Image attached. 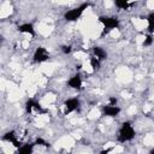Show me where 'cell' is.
<instances>
[{
    "mask_svg": "<svg viewBox=\"0 0 154 154\" xmlns=\"http://www.w3.org/2000/svg\"><path fill=\"white\" fill-rule=\"evenodd\" d=\"M134 135H135V131H134V129L131 128V125L129 124V123L123 124V128H122V130L119 133V140L120 141H123V142L129 141V140H131L134 137Z\"/></svg>",
    "mask_w": 154,
    "mask_h": 154,
    "instance_id": "6da1fadb",
    "label": "cell"
},
{
    "mask_svg": "<svg viewBox=\"0 0 154 154\" xmlns=\"http://www.w3.org/2000/svg\"><path fill=\"white\" fill-rule=\"evenodd\" d=\"M48 59V53L47 51L43 48V47H39L35 52V55H34V60L35 61H39V63H42V61H46Z\"/></svg>",
    "mask_w": 154,
    "mask_h": 154,
    "instance_id": "7a4b0ae2",
    "label": "cell"
},
{
    "mask_svg": "<svg viewBox=\"0 0 154 154\" xmlns=\"http://www.w3.org/2000/svg\"><path fill=\"white\" fill-rule=\"evenodd\" d=\"M119 111H120L119 107H117L114 105H107V106L104 107V112L107 117H114L119 113Z\"/></svg>",
    "mask_w": 154,
    "mask_h": 154,
    "instance_id": "3957f363",
    "label": "cell"
},
{
    "mask_svg": "<svg viewBox=\"0 0 154 154\" xmlns=\"http://www.w3.org/2000/svg\"><path fill=\"white\" fill-rule=\"evenodd\" d=\"M11 12H12V7H11L9 1H5L1 6H0V17H1V18L7 17Z\"/></svg>",
    "mask_w": 154,
    "mask_h": 154,
    "instance_id": "277c9868",
    "label": "cell"
},
{
    "mask_svg": "<svg viewBox=\"0 0 154 154\" xmlns=\"http://www.w3.org/2000/svg\"><path fill=\"white\" fill-rule=\"evenodd\" d=\"M68 84H69V87H71V88L78 89V88L82 87V80H81V77H80L78 75H76V76H74V77H71V78L69 80Z\"/></svg>",
    "mask_w": 154,
    "mask_h": 154,
    "instance_id": "5b68a950",
    "label": "cell"
},
{
    "mask_svg": "<svg viewBox=\"0 0 154 154\" xmlns=\"http://www.w3.org/2000/svg\"><path fill=\"white\" fill-rule=\"evenodd\" d=\"M117 74H118V78L119 80H122V81H129L130 80V77H131V75H130V72H129V70L128 69H125V68H123V69H119L118 71H117Z\"/></svg>",
    "mask_w": 154,
    "mask_h": 154,
    "instance_id": "8992f818",
    "label": "cell"
},
{
    "mask_svg": "<svg viewBox=\"0 0 154 154\" xmlns=\"http://www.w3.org/2000/svg\"><path fill=\"white\" fill-rule=\"evenodd\" d=\"M133 23H134V25H135V28L137 29V30H144L147 27H148V23H147V21H144V19H140V18H134L133 19Z\"/></svg>",
    "mask_w": 154,
    "mask_h": 154,
    "instance_id": "52a82bcc",
    "label": "cell"
},
{
    "mask_svg": "<svg viewBox=\"0 0 154 154\" xmlns=\"http://www.w3.org/2000/svg\"><path fill=\"white\" fill-rule=\"evenodd\" d=\"M82 12H83V10L76 9V10L69 11V12L65 15V17H66V19H69V21H75V19H77V18L80 17V15H81Z\"/></svg>",
    "mask_w": 154,
    "mask_h": 154,
    "instance_id": "ba28073f",
    "label": "cell"
},
{
    "mask_svg": "<svg viewBox=\"0 0 154 154\" xmlns=\"http://www.w3.org/2000/svg\"><path fill=\"white\" fill-rule=\"evenodd\" d=\"M38 30H39V32H40L42 35L47 36V35L51 33L52 27H51V25H48L47 23H40V24L38 25Z\"/></svg>",
    "mask_w": 154,
    "mask_h": 154,
    "instance_id": "9c48e42d",
    "label": "cell"
},
{
    "mask_svg": "<svg viewBox=\"0 0 154 154\" xmlns=\"http://www.w3.org/2000/svg\"><path fill=\"white\" fill-rule=\"evenodd\" d=\"M19 32L24 35H33L34 29H33V25H30V24H23L19 27Z\"/></svg>",
    "mask_w": 154,
    "mask_h": 154,
    "instance_id": "30bf717a",
    "label": "cell"
},
{
    "mask_svg": "<svg viewBox=\"0 0 154 154\" xmlns=\"http://www.w3.org/2000/svg\"><path fill=\"white\" fill-rule=\"evenodd\" d=\"M33 153V146L32 144H25L19 148L18 154H32Z\"/></svg>",
    "mask_w": 154,
    "mask_h": 154,
    "instance_id": "8fae6325",
    "label": "cell"
},
{
    "mask_svg": "<svg viewBox=\"0 0 154 154\" xmlns=\"http://www.w3.org/2000/svg\"><path fill=\"white\" fill-rule=\"evenodd\" d=\"M94 53H95V55H97V59H99V60L106 58V52H105L102 48H100V47H95V48H94Z\"/></svg>",
    "mask_w": 154,
    "mask_h": 154,
    "instance_id": "7c38bea8",
    "label": "cell"
},
{
    "mask_svg": "<svg viewBox=\"0 0 154 154\" xmlns=\"http://www.w3.org/2000/svg\"><path fill=\"white\" fill-rule=\"evenodd\" d=\"M55 100V97L53 95V94H47L45 98H43V100H42V105H45V106H47L48 104H51V102H53Z\"/></svg>",
    "mask_w": 154,
    "mask_h": 154,
    "instance_id": "4fadbf2b",
    "label": "cell"
},
{
    "mask_svg": "<svg viewBox=\"0 0 154 154\" xmlns=\"http://www.w3.org/2000/svg\"><path fill=\"white\" fill-rule=\"evenodd\" d=\"M147 23H148V29L150 30L152 33H154V13L150 15L147 19Z\"/></svg>",
    "mask_w": 154,
    "mask_h": 154,
    "instance_id": "5bb4252c",
    "label": "cell"
},
{
    "mask_svg": "<svg viewBox=\"0 0 154 154\" xmlns=\"http://www.w3.org/2000/svg\"><path fill=\"white\" fill-rule=\"evenodd\" d=\"M144 144H147V146L154 144V135H153V134H149V135L146 136V139H144Z\"/></svg>",
    "mask_w": 154,
    "mask_h": 154,
    "instance_id": "9a60e30c",
    "label": "cell"
},
{
    "mask_svg": "<svg viewBox=\"0 0 154 154\" xmlns=\"http://www.w3.org/2000/svg\"><path fill=\"white\" fill-rule=\"evenodd\" d=\"M88 117H89L90 119H95V118H98V117H99V111H98L97 108H93V110L89 112Z\"/></svg>",
    "mask_w": 154,
    "mask_h": 154,
    "instance_id": "2e32d148",
    "label": "cell"
},
{
    "mask_svg": "<svg viewBox=\"0 0 154 154\" xmlns=\"http://www.w3.org/2000/svg\"><path fill=\"white\" fill-rule=\"evenodd\" d=\"M75 57L78 60H84L87 58V53H84V52H76L75 53Z\"/></svg>",
    "mask_w": 154,
    "mask_h": 154,
    "instance_id": "e0dca14e",
    "label": "cell"
},
{
    "mask_svg": "<svg viewBox=\"0 0 154 154\" xmlns=\"http://www.w3.org/2000/svg\"><path fill=\"white\" fill-rule=\"evenodd\" d=\"M110 35H111L112 39H118V38L120 36V32H119L118 29H113V30H111Z\"/></svg>",
    "mask_w": 154,
    "mask_h": 154,
    "instance_id": "ac0fdd59",
    "label": "cell"
},
{
    "mask_svg": "<svg viewBox=\"0 0 154 154\" xmlns=\"http://www.w3.org/2000/svg\"><path fill=\"white\" fill-rule=\"evenodd\" d=\"M147 7L149 10H154V0H149V1H147Z\"/></svg>",
    "mask_w": 154,
    "mask_h": 154,
    "instance_id": "d6986e66",
    "label": "cell"
},
{
    "mask_svg": "<svg viewBox=\"0 0 154 154\" xmlns=\"http://www.w3.org/2000/svg\"><path fill=\"white\" fill-rule=\"evenodd\" d=\"M22 46H23V48H28L29 47V40H24L23 42H22Z\"/></svg>",
    "mask_w": 154,
    "mask_h": 154,
    "instance_id": "ffe728a7",
    "label": "cell"
},
{
    "mask_svg": "<svg viewBox=\"0 0 154 154\" xmlns=\"http://www.w3.org/2000/svg\"><path fill=\"white\" fill-rule=\"evenodd\" d=\"M129 114H134V113H136V107L135 106H131L130 108H129Z\"/></svg>",
    "mask_w": 154,
    "mask_h": 154,
    "instance_id": "44dd1931",
    "label": "cell"
},
{
    "mask_svg": "<svg viewBox=\"0 0 154 154\" xmlns=\"http://www.w3.org/2000/svg\"><path fill=\"white\" fill-rule=\"evenodd\" d=\"M70 51H71V47H68V46H64L63 47V52L64 53H70Z\"/></svg>",
    "mask_w": 154,
    "mask_h": 154,
    "instance_id": "7402d4cb",
    "label": "cell"
},
{
    "mask_svg": "<svg viewBox=\"0 0 154 154\" xmlns=\"http://www.w3.org/2000/svg\"><path fill=\"white\" fill-rule=\"evenodd\" d=\"M122 95H123V98H130V94L128 93V91H123V93H122Z\"/></svg>",
    "mask_w": 154,
    "mask_h": 154,
    "instance_id": "603a6c76",
    "label": "cell"
},
{
    "mask_svg": "<svg viewBox=\"0 0 154 154\" xmlns=\"http://www.w3.org/2000/svg\"><path fill=\"white\" fill-rule=\"evenodd\" d=\"M104 5H105V7H107V9H108V7H111L113 4H112V1H105V4H104Z\"/></svg>",
    "mask_w": 154,
    "mask_h": 154,
    "instance_id": "cb8c5ba5",
    "label": "cell"
},
{
    "mask_svg": "<svg viewBox=\"0 0 154 154\" xmlns=\"http://www.w3.org/2000/svg\"><path fill=\"white\" fill-rule=\"evenodd\" d=\"M150 154H154V149H153V150H152V152H150Z\"/></svg>",
    "mask_w": 154,
    "mask_h": 154,
    "instance_id": "d4e9b609",
    "label": "cell"
},
{
    "mask_svg": "<svg viewBox=\"0 0 154 154\" xmlns=\"http://www.w3.org/2000/svg\"><path fill=\"white\" fill-rule=\"evenodd\" d=\"M83 154H85V153H83Z\"/></svg>",
    "mask_w": 154,
    "mask_h": 154,
    "instance_id": "484cf974",
    "label": "cell"
}]
</instances>
